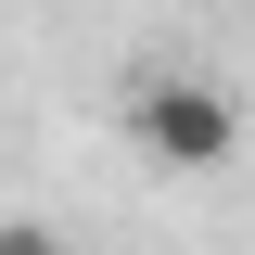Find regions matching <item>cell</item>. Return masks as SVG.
Wrapping results in <instances>:
<instances>
[{
  "instance_id": "obj_2",
  "label": "cell",
  "mask_w": 255,
  "mask_h": 255,
  "mask_svg": "<svg viewBox=\"0 0 255 255\" xmlns=\"http://www.w3.org/2000/svg\"><path fill=\"white\" fill-rule=\"evenodd\" d=\"M0 255H51V243H26V230H13V243H0Z\"/></svg>"
},
{
  "instance_id": "obj_1",
  "label": "cell",
  "mask_w": 255,
  "mask_h": 255,
  "mask_svg": "<svg viewBox=\"0 0 255 255\" xmlns=\"http://www.w3.org/2000/svg\"><path fill=\"white\" fill-rule=\"evenodd\" d=\"M128 140H140L166 179H217V166L243 153V102H230L217 77H140V90H128Z\"/></svg>"
}]
</instances>
